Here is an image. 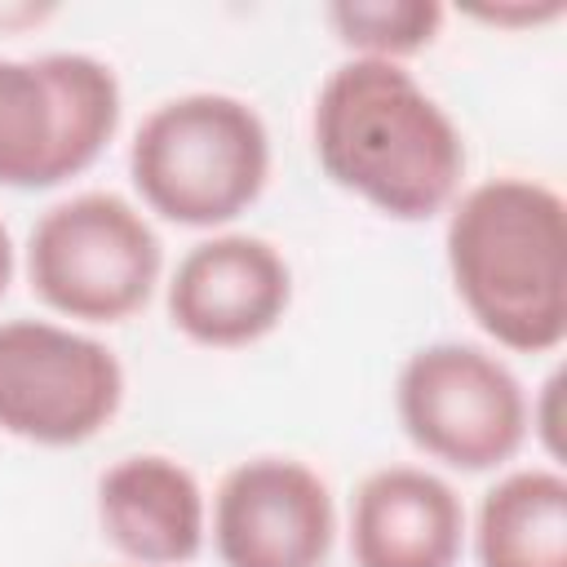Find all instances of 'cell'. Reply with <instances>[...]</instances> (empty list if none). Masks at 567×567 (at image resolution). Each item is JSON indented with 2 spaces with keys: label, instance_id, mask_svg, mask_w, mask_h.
Here are the masks:
<instances>
[{
  "label": "cell",
  "instance_id": "obj_1",
  "mask_svg": "<svg viewBox=\"0 0 567 567\" xmlns=\"http://www.w3.org/2000/svg\"><path fill=\"white\" fill-rule=\"evenodd\" d=\"M310 146L332 186L390 221H430L461 195L465 137L403 62L332 66L315 93Z\"/></svg>",
  "mask_w": 567,
  "mask_h": 567
},
{
  "label": "cell",
  "instance_id": "obj_2",
  "mask_svg": "<svg viewBox=\"0 0 567 567\" xmlns=\"http://www.w3.org/2000/svg\"><path fill=\"white\" fill-rule=\"evenodd\" d=\"M443 257L470 319L509 354H554L567 337V204L518 173L487 177L447 208Z\"/></svg>",
  "mask_w": 567,
  "mask_h": 567
},
{
  "label": "cell",
  "instance_id": "obj_3",
  "mask_svg": "<svg viewBox=\"0 0 567 567\" xmlns=\"http://www.w3.org/2000/svg\"><path fill=\"white\" fill-rule=\"evenodd\" d=\"M142 204L186 230H217L248 213L270 182V133L235 93H177L151 106L128 142Z\"/></svg>",
  "mask_w": 567,
  "mask_h": 567
},
{
  "label": "cell",
  "instance_id": "obj_4",
  "mask_svg": "<svg viewBox=\"0 0 567 567\" xmlns=\"http://www.w3.org/2000/svg\"><path fill=\"white\" fill-rule=\"evenodd\" d=\"M164 275V244L146 213L115 190H80L40 213L27 235L31 292L71 323H124Z\"/></svg>",
  "mask_w": 567,
  "mask_h": 567
},
{
  "label": "cell",
  "instance_id": "obj_5",
  "mask_svg": "<svg viewBox=\"0 0 567 567\" xmlns=\"http://www.w3.org/2000/svg\"><path fill=\"white\" fill-rule=\"evenodd\" d=\"M124 93L93 53L0 58V190H53L120 133Z\"/></svg>",
  "mask_w": 567,
  "mask_h": 567
},
{
  "label": "cell",
  "instance_id": "obj_6",
  "mask_svg": "<svg viewBox=\"0 0 567 567\" xmlns=\"http://www.w3.org/2000/svg\"><path fill=\"white\" fill-rule=\"evenodd\" d=\"M408 443L461 474L509 465L527 443V390L505 359L470 341H430L394 377Z\"/></svg>",
  "mask_w": 567,
  "mask_h": 567
},
{
  "label": "cell",
  "instance_id": "obj_7",
  "mask_svg": "<svg viewBox=\"0 0 567 567\" xmlns=\"http://www.w3.org/2000/svg\"><path fill=\"white\" fill-rule=\"evenodd\" d=\"M124 403L115 350L71 323H0V434L35 447H80L97 439Z\"/></svg>",
  "mask_w": 567,
  "mask_h": 567
},
{
  "label": "cell",
  "instance_id": "obj_8",
  "mask_svg": "<svg viewBox=\"0 0 567 567\" xmlns=\"http://www.w3.org/2000/svg\"><path fill=\"white\" fill-rule=\"evenodd\" d=\"M208 536L221 567H328L337 505L297 456H248L213 492Z\"/></svg>",
  "mask_w": 567,
  "mask_h": 567
},
{
  "label": "cell",
  "instance_id": "obj_9",
  "mask_svg": "<svg viewBox=\"0 0 567 567\" xmlns=\"http://www.w3.org/2000/svg\"><path fill=\"white\" fill-rule=\"evenodd\" d=\"M168 323L204 350H244L270 337L292 306L284 252L244 230H221L186 248L164 288Z\"/></svg>",
  "mask_w": 567,
  "mask_h": 567
},
{
  "label": "cell",
  "instance_id": "obj_10",
  "mask_svg": "<svg viewBox=\"0 0 567 567\" xmlns=\"http://www.w3.org/2000/svg\"><path fill=\"white\" fill-rule=\"evenodd\" d=\"M97 527L133 567H182L208 540V496L199 478L164 456L133 452L97 474Z\"/></svg>",
  "mask_w": 567,
  "mask_h": 567
},
{
  "label": "cell",
  "instance_id": "obj_11",
  "mask_svg": "<svg viewBox=\"0 0 567 567\" xmlns=\"http://www.w3.org/2000/svg\"><path fill=\"white\" fill-rule=\"evenodd\" d=\"M465 536L456 487L425 465H381L350 501L354 567H456Z\"/></svg>",
  "mask_w": 567,
  "mask_h": 567
},
{
  "label": "cell",
  "instance_id": "obj_12",
  "mask_svg": "<svg viewBox=\"0 0 567 567\" xmlns=\"http://www.w3.org/2000/svg\"><path fill=\"white\" fill-rule=\"evenodd\" d=\"M478 567H567V478L558 465L501 474L474 514Z\"/></svg>",
  "mask_w": 567,
  "mask_h": 567
},
{
  "label": "cell",
  "instance_id": "obj_13",
  "mask_svg": "<svg viewBox=\"0 0 567 567\" xmlns=\"http://www.w3.org/2000/svg\"><path fill=\"white\" fill-rule=\"evenodd\" d=\"M323 18L350 58L403 62L439 40L447 9L434 0H337Z\"/></svg>",
  "mask_w": 567,
  "mask_h": 567
},
{
  "label": "cell",
  "instance_id": "obj_14",
  "mask_svg": "<svg viewBox=\"0 0 567 567\" xmlns=\"http://www.w3.org/2000/svg\"><path fill=\"white\" fill-rule=\"evenodd\" d=\"M558 394H563V377L549 372L540 381V390H532V399H527V434L540 439L549 465L563 456V443H558Z\"/></svg>",
  "mask_w": 567,
  "mask_h": 567
},
{
  "label": "cell",
  "instance_id": "obj_15",
  "mask_svg": "<svg viewBox=\"0 0 567 567\" xmlns=\"http://www.w3.org/2000/svg\"><path fill=\"white\" fill-rule=\"evenodd\" d=\"M567 4L563 0H509V4H474L470 18L505 27V31H523V27H545L554 18H563Z\"/></svg>",
  "mask_w": 567,
  "mask_h": 567
},
{
  "label": "cell",
  "instance_id": "obj_16",
  "mask_svg": "<svg viewBox=\"0 0 567 567\" xmlns=\"http://www.w3.org/2000/svg\"><path fill=\"white\" fill-rule=\"evenodd\" d=\"M13 266H18V257H13V235H9V226L0 221V297H4L9 284H13Z\"/></svg>",
  "mask_w": 567,
  "mask_h": 567
}]
</instances>
